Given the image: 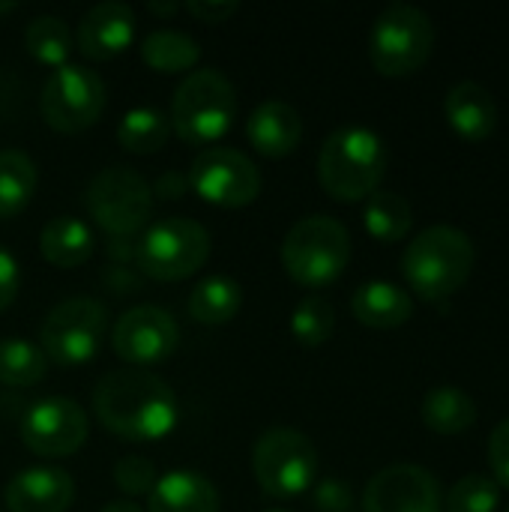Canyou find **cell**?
Returning <instances> with one entry per match:
<instances>
[{"label": "cell", "mask_w": 509, "mask_h": 512, "mask_svg": "<svg viewBox=\"0 0 509 512\" xmlns=\"http://www.w3.org/2000/svg\"><path fill=\"white\" fill-rule=\"evenodd\" d=\"M93 411L111 435L126 441H159L180 417L174 390L147 369L108 372L93 390Z\"/></svg>", "instance_id": "obj_1"}, {"label": "cell", "mask_w": 509, "mask_h": 512, "mask_svg": "<svg viewBox=\"0 0 509 512\" xmlns=\"http://www.w3.org/2000/svg\"><path fill=\"white\" fill-rule=\"evenodd\" d=\"M387 141L363 123L333 129L318 153V180L336 201H366L387 174Z\"/></svg>", "instance_id": "obj_2"}, {"label": "cell", "mask_w": 509, "mask_h": 512, "mask_svg": "<svg viewBox=\"0 0 509 512\" xmlns=\"http://www.w3.org/2000/svg\"><path fill=\"white\" fill-rule=\"evenodd\" d=\"M477 249L468 231L456 225L423 228L402 255L408 285L429 303L450 300L474 273Z\"/></svg>", "instance_id": "obj_3"}, {"label": "cell", "mask_w": 509, "mask_h": 512, "mask_svg": "<svg viewBox=\"0 0 509 512\" xmlns=\"http://www.w3.org/2000/svg\"><path fill=\"white\" fill-rule=\"evenodd\" d=\"M168 120L186 144L213 147L237 120V90L225 72L195 69L177 84Z\"/></svg>", "instance_id": "obj_4"}, {"label": "cell", "mask_w": 509, "mask_h": 512, "mask_svg": "<svg viewBox=\"0 0 509 512\" xmlns=\"http://www.w3.org/2000/svg\"><path fill=\"white\" fill-rule=\"evenodd\" d=\"M282 267L303 288H324L336 282L351 261L348 228L324 213L303 216L282 240Z\"/></svg>", "instance_id": "obj_5"}, {"label": "cell", "mask_w": 509, "mask_h": 512, "mask_svg": "<svg viewBox=\"0 0 509 512\" xmlns=\"http://www.w3.org/2000/svg\"><path fill=\"white\" fill-rule=\"evenodd\" d=\"M210 249L213 240L201 222L186 216H165L141 231L132 258L144 276L156 282H180L207 264Z\"/></svg>", "instance_id": "obj_6"}, {"label": "cell", "mask_w": 509, "mask_h": 512, "mask_svg": "<svg viewBox=\"0 0 509 512\" xmlns=\"http://www.w3.org/2000/svg\"><path fill=\"white\" fill-rule=\"evenodd\" d=\"M435 48V24L426 9L396 0L387 3L369 30V57L381 75L417 72Z\"/></svg>", "instance_id": "obj_7"}, {"label": "cell", "mask_w": 509, "mask_h": 512, "mask_svg": "<svg viewBox=\"0 0 509 512\" xmlns=\"http://www.w3.org/2000/svg\"><path fill=\"white\" fill-rule=\"evenodd\" d=\"M252 471L258 486L279 501L309 492L318 480L315 444L291 426L267 429L252 450Z\"/></svg>", "instance_id": "obj_8"}, {"label": "cell", "mask_w": 509, "mask_h": 512, "mask_svg": "<svg viewBox=\"0 0 509 512\" xmlns=\"http://www.w3.org/2000/svg\"><path fill=\"white\" fill-rule=\"evenodd\" d=\"M84 207L105 234L123 240L147 228L153 186L126 165H108L87 183Z\"/></svg>", "instance_id": "obj_9"}, {"label": "cell", "mask_w": 509, "mask_h": 512, "mask_svg": "<svg viewBox=\"0 0 509 512\" xmlns=\"http://www.w3.org/2000/svg\"><path fill=\"white\" fill-rule=\"evenodd\" d=\"M105 330L108 312L99 300L69 297L45 315L39 327V348L57 366H84L99 354Z\"/></svg>", "instance_id": "obj_10"}, {"label": "cell", "mask_w": 509, "mask_h": 512, "mask_svg": "<svg viewBox=\"0 0 509 512\" xmlns=\"http://www.w3.org/2000/svg\"><path fill=\"white\" fill-rule=\"evenodd\" d=\"M39 108L51 129L84 132L105 108V81L90 66L63 63L45 78Z\"/></svg>", "instance_id": "obj_11"}, {"label": "cell", "mask_w": 509, "mask_h": 512, "mask_svg": "<svg viewBox=\"0 0 509 512\" xmlns=\"http://www.w3.org/2000/svg\"><path fill=\"white\" fill-rule=\"evenodd\" d=\"M186 183L216 207H246L261 192L258 165L237 147L213 144L195 153Z\"/></svg>", "instance_id": "obj_12"}, {"label": "cell", "mask_w": 509, "mask_h": 512, "mask_svg": "<svg viewBox=\"0 0 509 512\" xmlns=\"http://www.w3.org/2000/svg\"><path fill=\"white\" fill-rule=\"evenodd\" d=\"M177 342H180V327L174 315L150 303L126 309L111 330L114 354L132 369L165 363L174 354Z\"/></svg>", "instance_id": "obj_13"}, {"label": "cell", "mask_w": 509, "mask_h": 512, "mask_svg": "<svg viewBox=\"0 0 509 512\" xmlns=\"http://www.w3.org/2000/svg\"><path fill=\"white\" fill-rule=\"evenodd\" d=\"M90 432L87 414L66 396H45L33 402L21 417V441L30 453L45 459H63L84 447Z\"/></svg>", "instance_id": "obj_14"}, {"label": "cell", "mask_w": 509, "mask_h": 512, "mask_svg": "<svg viewBox=\"0 0 509 512\" xmlns=\"http://www.w3.org/2000/svg\"><path fill=\"white\" fill-rule=\"evenodd\" d=\"M444 492L438 477L411 462L381 468L363 492V512H441Z\"/></svg>", "instance_id": "obj_15"}, {"label": "cell", "mask_w": 509, "mask_h": 512, "mask_svg": "<svg viewBox=\"0 0 509 512\" xmlns=\"http://www.w3.org/2000/svg\"><path fill=\"white\" fill-rule=\"evenodd\" d=\"M135 39V12L123 0H102L90 6L78 27H75V45L90 60H111L123 54Z\"/></svg>", "instance_id": "obj_16"}, {"label": "cell", "mask_w": 509, "mask_h": 512, "mask_svg": "<svg viewBox=\"0 0 509 512\" xmlns=\"http://www.w3.org/2000/svg\"><path fill=\"white\" fill-rule=\"evenodd\" d=\"M72 501L75 480L54 465L24 468L3 489V504L9 512H66Z\"/></svg>", "instance_id": "obj_17"}, {"label": "cell", "mask_w": 509, "mask_h": 512, "mask_svg": "<svg viewBox=\"0 0 509 512\" xmlns=\"http://www.w3.org/2000/svg\"><path fill=\"white\" fill-rule=\"evenodd\" d=\"M246 138L258 153H264L270 159H282V156L294 153L303 138L300 111L291 102L267 99V102L255 105L252 114L246 117Z\"/></svg>", "instance_id": "obj_18"}, {"label": "cell", "mask_w": 509, "mask_h": 512, "mask_svg": "<svg viewBox=\"0 0 509 512\" xmlns=\"http://www.w3.org/2000/svg\"><path fill=\"white\" fill-rule=\"evenodd\" d=\"M444 114H447V123L468 141H483L498 126L495 96L489 93V87H483L480 81H471V78L450 87V93L444 99Z\"/></svg>", "instance_id": "obj_19"}, {"label": "cell", "mask_w": 509, "mask_h": 512, "mask_svg": "<svg viewBox=\"0 0 509 512\" xmlns=\"http://www.w3.org/2000/svg\"><path fill=\"white\" fill-rule=\"evenodd\" d=\"M150 512H219V492L216 486L189 468L168 471L156 480L150 501Z\"/></svg>", "instance_id": "obj_20"}, {"label": "cell", "mask_w": 509, "mask_h": 512, "mask_svg": "<svg viewBox=\"0 0 509 512\" xmlns=\"http://www.w3.org/2000/svg\"><path fill=\"white\" fill-rule=\"evenodd\" d=\"M351 312L360 324L372 330H393L411 321L414 300L405 288L387 279H369L363 282L351 297Z\"/></svg>", "instance_id": "obj_21"}, {"label": "cell", "mask_w": 509, "mask_h": 512, "mask_svg": "<svg viewBox=\"0 0 509 512\" xmlns=\"http://www.w3.org/2000/svg\"><path fill=\"white\" fill-rule=\"evenodd\" d=\"M96 249V237L93 228L69 213H60L54 219H48L39 231V252L48 264L54 267H81Z\"/></svg>", "instance_id": "obj_22"}, {"label": "cell", "mask_w": 509, "mask_h": 512, "mask_svg": "<svg viewBox=\"0 0 509 512\" xmlns=\"http://www.w3.org/2000/svg\"><path fill=\"white\" fill-rule=\"evenodd\" d=\"M423 423L438 435H462L477 423V402L456 384H438L423 396Z\"/></svg>", "instance_id": "obj_23"}, {"label": "cell", "mask_w": 509, "mask_h": 512, "mask_svg": "<svg viewBox=\"0 0 509 512\" xmlns=\"http://www.w3.org/2000/svg\"><path fill=\"white\" fill-rule=\"evenodd\" d=\"M243 306V288L231 276H207L189 294V315L207 327L228 324Z\"/></svg>", "instance_id": "obj_24"}, {"label": "cell", "mask_w": 509, "mask_h": 512, "mask_svg": "<svg viewBox=\"0 0 509 512\" xmlns=\"http://www.w3.org/2000/svg\"><path fill=\"white\" fill-rule=\"evenodd\" d=\"M363 225L381 243H399L414 225L411 201L390 189H375L363 204Z\"/></svg>", "instance_id": "obj_25"}, {"label": "cell", "mask_w": 509, "mask_h": 512, "mask_svg": "<svg viewBox=\"0 0 509 512\" xmlns=\"http://www.w3.org/2000/svg\"><path fill=\"white\" fill-rule=\"evenodd\" d=\"M141 57L156 72H186V69H192L198 63L201 45L186 30L159 27V30H150L141 39Z\"/></svg>", "instance_id": "obj_26"}, {"label": "cell", "mask_w": 509, "mask_h": 512, "mask_svg": "<svg viewBox=\"0 0 509 512\" xmlns=\"http://www.w3.org/2000/svg\"><path fill=\"white\" fill-rule=\"evenodd\" d=\"M39 183L36 162L24 150H0V219L18 216Z\"/></svg>", "instance_id": "obj_27"}, {"label": "cell", "mask_w": 509, "mask_h": 512, "mask_svg": "<svg viewBox=\"0 0 509 512\" xmlns=\"http://www.w3.org/2000/svg\"><path fill=\"white\" fill-rule=\"evenodd\" d=\"M168 135H171V120L153 105H135L117 123V141L129 153H141V156L159 153L168 144Z\"/></svg>", "instance_id": "obj_28"}, {"label": "cell", "mask_w": 509, "mask_h": 512, "mask_svg": "<svg viewBox=\"0 0 509 512\" xmlns=\"http://www.w3.org/2000/svg\"><path fill=\"white\" fill-rule=\"evenodd\" d=\"M24 48L30 57L48 66H63L69 63L72 51V30L60 15H36L24 27Z\"/></svg>", "instance_id": "obj_29"}, {"label": "cell", "mask_w": 509, "mask_h": 512, "mask_svg": "<svg viewBox=\"0 0 509 512\" xmlns=\"http://www.w3.org/2000/svg\"><path fill=\"white\" fill-rule=\"evenodd\" d=\"M48 357L27 339H0V384L33 387L45 378Z\"/></svg>", "instance_id": "obj_30"}, {"label": "cell", "mask_w": 509, "mask_h": 512, "mask_svg": "<svg viewBox=\"0 0 509 512\" xmlns=\"http://www.w3.org/2000/svg\"><path fill=\"white\" fill-rule=\"evenodd\" d=\"M336 330V309L327 297L321 294H309L297 303V309L291 312V333L297 336L300 345L306 348H318L324 345Z\"/></svg>", "instance_id": "obj_31"}, {"label": "cell", "mask_w": 509, "mask_h": 512, "mask_svg": "<svg viewBox=\"0 0 509 512\" xmlns=\"http://www.w3.org/2000/svg\"><path fill=\"white\" fill-rule=\"evenodd\" d=\"M447 512H495L501 504V486L486 474H468L447 492Z\"/></svg>", "instance_id": "obj_32"}, {"label": "cell", "mask_w": 509, "mask_h": 512, "mask_svg": "<svg viewBox=\"0 0 509 512\" xmlns=\"http://www.w3.org/2000/svg\"><path fill=\"white\" fill-rule=\"evenodd\" d=\"M156 480H159L156 465L150 459H144V456H123L114 465V483L126 495H150Z\"/></svg>", "instance_id": "obj_33"}, {"label": "cell", "mask_w": 509, "mask_h": 512, "mask_svg": "<svg viewBox=\"0 0 509 512\" xmlns=\"http://www.w3.org/2000/svg\"><path fill=\"white\" fill-rule=\"evenodd\" d=\"M315 510L318 512H354V492L345 480L327 477L315 483Z\"/></svg>", "instance_id": "obj_34"}, {"label": "cell", "mask_w": 509, "mask_h": 512, "mask_svg": "<svg viewBox=\"0 0 509 512\" xmlns=\"http://www.w3.org/2000/svg\"><path fill=\"white\" fill-rule=\"evenodd\" d=\"M489 465L495 474L492 480L509 489V417L501 420L489 435Z\"/></svg>", "instance_id": "obj_35"}, {"label": "cell", "mask_w": 509, "mask_h": 512, "mask_svg": "<svg viewBox=\"0 0 509 512\" xmlns=\"http://www.w3.org/2000/svg\"><path fill=\"white\" fill-rule=\"evenodd\" d=\"M183 9L204 24H222L240 9V3H234V0H186Z\"/></svg>", "instance_id": "obj_36"}, {"label": "cell", "mask_w": 509, "mask_h": 512, "mask_svg": "<svg viewBox=\"0 0 509 512\" xmlns=\"http://www.w3.org/2000/svg\"><path fill=\"white\" fill-rule=\"evenodd\" d=\"M18 288H21V267L15 255L0 246V312L12 306V300L18 297Z\"/></svg>", "instance_id": "obj_37"}, {"label": "cell", "mask_w": 509, "mask_h": 512, "mask_svg": "<svg viewBox=\"0 0 509 512\" xmlns=\"http://www.w3.org/2000/svg\"><path fill=\"white\" fill-rule=\"evenodd\" d=\"M186 186H189L186 177L171 171V174H162V177H159V183L153 186V192H159L162 198H180V195L186 192Z\"/></svg>", "instance_id": "obj_38"}, {"label": "cell", "mask_w": 509, "mask_h": 512, "mask_svg": "<svg viewBox=\"0 0 509 512\" xmlns=\"http://www.w3.org/2000/svg\"><path fill=\"white\" fill-rule=\"evenodd\" d=\"M99 512H144L138 504H132V501H108L105 507Z\"/></svg>", "instance_id": "obj_39"}, {"label": "cell", "mask_w": 509, "mask_h": 512, "mask_svg": "<svg viewBox=\"0 0 509 512\" xmlns=\"http://www.w3.org/2000/svg\"><path fill=\"white\" fill-rule=\"evenodd\" d=\"M147 9H150V12H156V15H174V12H177V9H183V6L168 0V3H147Z\"/></svg>", "instance_id": "obj_40"}, {"label": "cell", "mask_w": 509, "mask_h": 512, "mask_svg": "<svg viewBox=\"0 0 509 512\" xmlns=\"http://www.w3.org/2000/svg\"><path fill=\"white\" fill-rule=\"evenodd\" d=\"M12 9H18L15 0H0V15H6V12H12Z\"/></svg>", "instance_id": "obj_41"}, {"label": "cell", "mask_w": 509, "mask_h": 512, "mask_svg": "<svg viewBox=\"0 0 509 512\" xmlns=\"http://www.w3.org/2000/svg\"><path fill=\"white\" fill-rule=\"evenodd\" d=\"M267 512H285V510H267Z\"/></svg>", "instance_id": "obj_42"}, {"label": "cell", "mask_w": 509, "mask_h": 512, "mask_svg": "<svg viewBox=\"0 0 509 512\" xmlns=\"http://www.w3.org/2000/svg\"><path fill=\"white\" fill-rule=\"evenodd\" d=\"M0 512H3V510H0Z\"/></svg>", "instance_id": "obj_43"}, {"label": "cell", "mask_w": 509, "mask_h": 512, "mask_svg": "<svg viewBox=\"0 0 509 512\" xmlns=\"http://www.w3.org/2000/svg\"><path fill=\"white\" fill-rule=\"evenodd\" d=\"M507 512H509V510H507Z\"/></svg>", "instance_id": "obj_44"}]
</instances>
